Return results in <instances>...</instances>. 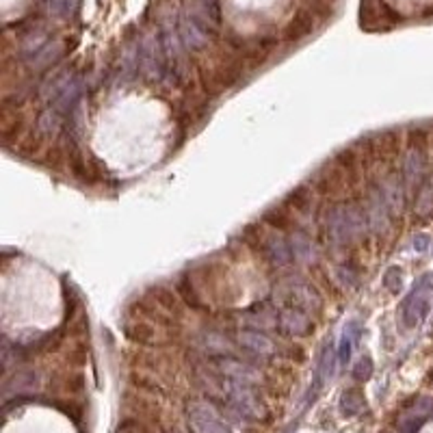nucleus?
<instances>
[{"instance_id": "1", "label": "nucleus", "mask_w": 433, "mask_h": 433, "mask_svg": "<svg viewBox=\"0 0 433 433\" xmlns=\"http://www.w3.org/2000/svg\"><path fill=\"white\" fill-rule=\"evenodd\" d=\"M189 425L193 433H228V429L221 425L217 412L206 403H191L189 410Z\"/></svg>"}, {"instance_id": "2", "label": "nucleus", "mask_w": 433, "mask_h": 433, "mask_svg": "<svg viewBox=\"0 0 433 433\" xmlns=\"http://www.w3.org/2000/svg\"><path fill=\"white\" fill-rule=\"evenodd\" d=\"M169 433H182V431H178V429H173V431H169Z\"/></svg>"}]
</instances>
